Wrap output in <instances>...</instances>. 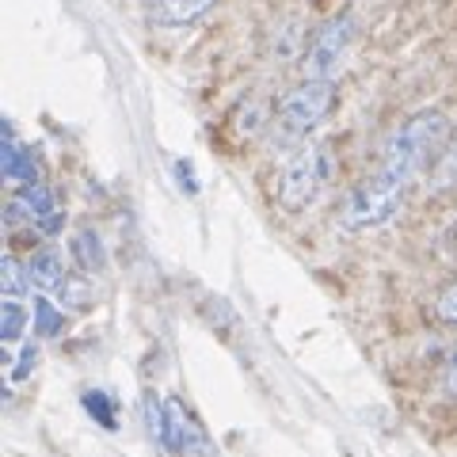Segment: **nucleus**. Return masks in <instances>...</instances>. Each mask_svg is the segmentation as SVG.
Listing matches in <instances>:
<instances>
[{
  "label": "nucleus",
  "instance_id": "f3484780",
  "mask_svg": "<svg viewBox=\"0 0 457 457\" xmlns=\"http://www.w3.org/2000/svg\"><path fill=\"white\" fill-rule=\"evenodd\" d=\"M35 366H38V343H23L20 359H16V370H12V381H27L35 374Z\"/></svg>",
  "mask_w": 457,
  "mask_h": 457
},
{
  "label": "nucleus",
  "instance_id": "9b49d317",
  "mask_svg": "<svg viewBox=\"0 0 457 457\" xmlns=\"http://www.w3.org/2000/svg\"><path fill=\"white\" fill-rule=\"evenodd\" d=\"M80 404H84V411L104 427V431H119V404H114V396L111 393H104V389H88L80 396Z\"/></svg>",
  "mask_w": 457,
  "mask_h": 457
},
{
  "label": "nucleus",
  "instance_id": "0eeeda50",
  "mask_svg": "<svg viewBox=\"0 0 457 457\" xmlns=\"http://www.w3.org/2000/svg\"><path fill=\"white\" fill-rule=\"evenodd\" d=\"M69 255H73V263L84 275H99V270L107 267V252H104V240H99L96 228H77L73 240H69Z\"/></svg>",
  "mask_w": 457,
  "mask_h": 457
},
{
  "label": "nucleus",
  "instance_id": "4468645a",
  "mask_svg": "<svg viewBox=\"0 0 457 457\" xmlns=\"http://www.w3.org/2000/svg\"><path fill=\"white\" fill-rule=\"evenodd\" d=\"M141 416H145V431L153 442H164V423H168V404H161L156 393L141 396Z\"/></svg>",
  "mask_w": 457,
  "mask_h": 457
},
{
  "label": "nucleus",
  "instance_id": "dca6fc26",
  "mask_svg": "<svg viewBox=\"0 0 457 457\" xmlns=\"http://www.w3.org/2000/svg\"><path fill=\"white\" fill-rule=\"evenodd\" d=\"M57 294H62V305H73V309H88V282H77V278H69L57 286Z\"/></svg>",
  "mask_w": 457,
  "mask_h": 457
},
{
  "label": "nucleus",
  "instance_id": "6ab92c4d",
  "mask_svg": "<svg viewBox=\"0 0 457 457\" xmlns=\"http://www.w3.org/2000/svg\"><path fill=\"white\" fill-rule=\"evenodd\" d=\"M442 393L457 400V347L446 354V362H442Z\"/></svg>",
  "mask_w": 457,
  "mask_h": 457
},
{
  "label": "nucleus",
  "instance_id": "6e6552de",
  "mask_svg": "<svg viewBox=\"0 0 457 457\" xmlns=\"http://www.w3.org/2000/svg\"><path fill=\"white\" fill-rule=\"evenodd\" d=\"M168 404V423H164V442L161 446L168 450V453H187L191 450V438H195V423H191V416H187V408L179 404L176 396L171 400H164Z\"/></svg>",
  "mask_w": 457,
  "mask_h": 457
},
{
  "label": "nucleus",
  "instance_id": "39448f33",
  "mask_svg": "<svg viewBox=\"0 0 457 457\" xmlns=\"http://www.w3.org/2000/svg\"><path fill=\"white\" fill-rule=\"evenodd\" d=\"M12 218H23L38 225V228H46V233H54V228H62V210H57L54 203V191L50 187H42V183H23L20 195L12 198V206H8Z\"/></svg>",
  "mask_w": 457,
  "mask_h": 457
},
{
  "label": "nucleus",
  "instance_id": "f03ea898",
  "mask_svg": "<svg viewBox=\"0 0 457 457\" xmlns=\"http://www.w3.org/2000/svg\"><path fill=\"white\" fill-rule=\"evenodd\" d=\"M339 104V88L328 77H302L290 92L278 99L275 111V134L282 141H302L317 130L320 122H328V114Z\"/></svg>",
  "mask_w": 457,
  "mask_h": 457
},
{
  "label": "nucleus",
  "instance_id": "20e7f679",
  "mask_svg": "<svg viewBox=\"0 0 457 457\" xmlns=\"http://www.w3.org/2000/svg\"><path fill=\"white\" fill-rule=\"evenodd\" d=\"M354 38H359V16H354L351 8H343V12H336V16H328L317 27V31H312V38L305 42L302 73L305 77H328V80H336V69L347 62Z\"/></svg>",
  "mask_w": 457,
  "mask_h": 457
},
{
  "label": "nucleus",
  "instance_id": "423d86ee",
  "mask_svg": "<svg viewBox=\"0 0 457 457\" xmlns=\"http://www.w3.org/2000/svg\"><path fill=\"white\" fill-rule=\"evenodd\" d=\"M218 0H149V20L156 27H191L206 16Z\"/></svg>",
  "mask_w": 457,
  "mask_h": 457
},
{
  "label": "nucleus",
  "instance_id": "a211bd4d",
  "mask_svg": "<svg viewBox=\"0 0 457 457\" xmlns=\"http://www.w3.org/2000/svg\"><path fill=\"white\" fill-rule=\"evenodd\" d=\"M435 312H438V320L457 324V282H453V286H446V290L438 294V305H435Z\"/></svg>",
  "mask_w": 457,
  "mask_h": 457
},
{
  "label": "nucleus",
  "instance_id": "9d476101",
  "mask_svg": "<svg viewBox=\"0 0 457 457\" xmlns=\"http://www.w3.org/2000/svg\"><path fill=\"white\" fill-rule=\"evenodd\" d=\"M4 176L12 183H38L35 176V161H31V153H27L16 137H12V130H4Z\"/></svg>",
  "mask_w": 457,
  "mask_h": 457
},
{
  "label": "nucleus",
  "instance_id": "2eb2a0df",
  "mask_svg": "<svg viewBox=\"0 0 457 457\" xmlns=\"http://www.w3.org/2000/svg\"><path fill=\"white\" fill-rule=\"evenodd\" d=\"M27 286H31L27 267L16 260V255H4V297H23Z\"/></svg>",
  "mask_w": 457,
  "mask_h": 457
},
{
  "label": "nucleus",
  "instance_id": "f8f14e48",
  "mask_svg": "<svg viewBox=\"0 0 457 457\" xmlns=\"http://www.w3.org/2000/svg\"><path fill=\"white\" fill-rule=\"evenodd\" d=\"M27 332V305L20 297H4V309H0V336L4 343H20Z\"/></svg>",
  "mask_w": 457,
  "mask_h": 457
},
{
  "label": "nucleus",
  "instance_id": "7ed1b4c3",
  "mask_svg": "<svg viewBox=\"0 0 457 457\" xmlns=\"http://www.w3.org/2000/svg\"><path fill=\"white\" fill-rule=\"evenodd\" d=\"M332 149L328 145H302L282 168V179H278V206L286 213H302L309 210L317 198L328 191L332 183Z\"/></svg>",
  "mask_w": 457,
  "mask_h": 457
},
{
  "label": "nucleus",
  "instance_id": "f257e3e1",
  "mask_svg": "<svg viewBox=\"0 0 457 457\" xmlns=\"http://www.w3.org/2000/svg\"><path fill=\"white\" fill-rule=\"evenodd\" d=\"M446 137H450V119L435 107L416 111L411 119L400 122L381 153L378 171L366 176L359 187L347 195L339 225L347 228V233H370V228L389 225L400 213V206H404L411 183H416L427 171V164L442 153Z\"/></svg>",
  "mask_w": 457,
  "mask_h": 457
},
{
  "label": "nucleus",
  "instance_id": "aec40b11",
  "mask_svg": "<svg viewBox=\"0 0 457 457\" xmlns=\"http://www.w3.org/2000/svg\"><path fill=\"white\" fill-rule=\"evenodd\" d=\"M446 245H450V248H457V221L450 225V233H446Z\"/></svg>",
  "mask_w": 457,
  "mask_h": 457
},
{
  "label": "nucleus",
  "instance_id": "ddd939ff",
  "mask_svg": "<svg viewBox=\"0 0 457 457\" xmlns=\"http://www.w3.org/2000/svg\"><path fill=\"white\" fill-rule=\"evenodd\" d=\"M62 328H65V312L50 297H35V336L54 339V336H62Z\"/></svg>",
  "mask_w": 457,
  "mask_h": 457
},
{
  "label": "nucleus",
  "instance_id": "1a4fd4ad",
  "mask_svg": "<svg viewBox=\"0 0 457 457\" xmlns=\"http://www.w3.org/2000/svg\"><path fill=\"white\" fill-rule=\"evenodd\" d=\"M27 278L38 290H57L65 282V260L57 248H38L31 260H27Z\"/></svg>",
  "mask_w": 457,
  "mask_h": 457
}]
</instances>
